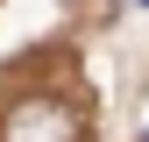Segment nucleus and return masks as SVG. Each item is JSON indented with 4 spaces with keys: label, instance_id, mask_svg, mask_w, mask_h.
<instances>
[{
    "label": "nucleus",
    "instance_id": "nucleus-1",
    "mask_svg": "<svg viewBox=\"0 0 149 142\" xmlns=\"http://www.w3.org/2000/svg\"><path fill=\"white\" fill-rule=\"evenodd\" d=\"M78 135V121H71V106L57 100H29L7 114V128H0V142H71Z\"/></svg>",
    "mask_w": 149,
    "mask_h": 142
},
{
    "label": "nucleus",
    "instance_id": "nucleus-2",
    "mask_svg": "<svg viewBox=\"0 0 149 142\" xmlns=\"http://www.w3.org/2000/svg\"><path fill=\"white\" fill-rule=\"evenodd\" d=\"M135 7H149V0H135Z\"/></svg>",
    "mask_w": 149,
    "mask_h": 142
}]
</instances>
